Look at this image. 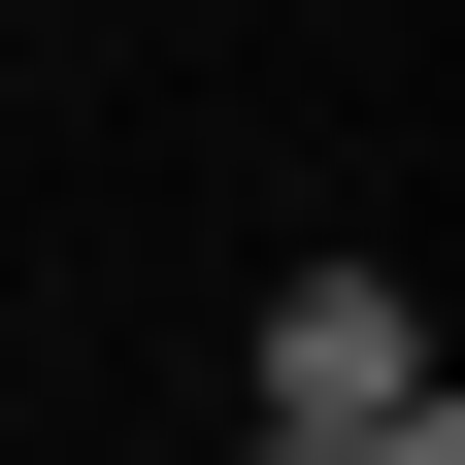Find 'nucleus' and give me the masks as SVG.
I'll return each mask as SVG.
<instances>
[{
    "mask_svg": "<svg viewBox=\"0 0 465 465\" xmlns=\"http://www.w3.org/2000/svg\"><path fill=\"white\" fill-rule=\"evenodd\" d=\"M399 399H432L399 266H300V300H266V432H399Z\"/></svg>",
    "mask_w": 465,
    "mask_h": 465,
    "instance_id": "obj_1",
    "label": "nucleus"
},
{
    "mask_svg": "<svg viewBox=\"0 0 465 465\" xmlns=\"http://www.w3.org/2000/svg\"><path fill=\"white\" fill-rule=\"evenodd\" d=\"M266 465H465V432H432V399H399V432H266Z\"/></svg>",
    "mask_w": 465,
    "mask_h": 465,
    "instance_id": "obj_2",
    "label": "nucleus"
}]
</instances>
